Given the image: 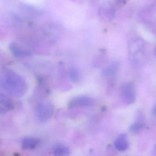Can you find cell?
Masks as SVG:
<instances>
[{
  "mask_svg": "<svg viewBox=\"0 0 156 156\" xmlns=\"http://www.w3.org/2000/svg\"><path fill=\"white\" fill-rule=\"evenodd\" d=\"M1 85L8 93L15 97L23 96L27 90L24 79L12 70H5L1 75Z\"/></svg>",
  "mask_w": 156,
  "mask_h": 156,
  "instance_id": "6da1fadb",
  "label": "cell"
},
{
  "mask_svg": "<svg viewBox=\"0 0 156 156\" xmlns=\"http://www.w3.org/2000/svg\"><path fill=\"white\" fill-rule=\"evenodd\" d=\"M54 107L48 102H43L37 105L34 109V114L38 121L42 123L48 122L53 117Z\"/></svg>",
  "mask_w": 156,
  "mask_h": 156,
  "instance_id": "7a4b0ae2",
  "label": "cell"
},
{
  "mask_svg": "<svg viewBox=\"0 0 156 156\" xmlns=\"http://www.w3.org/2000/svg\"><path fill=\"white\" fill-rule=\"evenodd\" d=\"M121 94L123 100L125 103L132 104L135 101V89L132 83H128L123 85L121 89Z\"/></svg>",
  "mask_w": 156,
  "mask_h": 156,
  "instance_id": "3957f363",
  "label": "cell"
},
{
  "mask_svg": "<svg viewBox=\"0 0 156 156\" xmlns=\"http://www.w3.org/2000/svg\"><path fill=\"white\" fill-rule=\"evenodd\" d=\"M92 98L86 95H80L72 98L69 103L70 108L89 107L93 104Z\"/></svg>",
  "mask_w": 156,
  "mask_h": 156,
  "instance_id": "277c9868",
  "label": "cell"
},
{
  "mask_svg": "<svg viewBox=\"0 0 156 156\" xmlns=\"http://www.w3.org/2000/svg\"><path fill=\"white\" fill-rule=\"evenodd\" d=\"M13 101L5 94H1L0 95V113L4 114L12 110L13 108Z\"/></svg>",
  "mask_w": 156,
  "mask_h": 156,
  "instance_id": "5b68a950",
  "label": "cell"
},
{
  "mask_svg": "<svg viewBox=\"0 0 156 156\" xmlns=\"http://www.w3.org/2000/svg\"><path fill=\"white\" fill-rule=\"evenodd\" d=\"M39 143L40 140L38 138L27 136L22 140L21 146L24 150H33L37 147Z\"/></svg>",
  "mask_w": 156,
  "mask_h": 156,
  "instance_id": "8992f818",
  "label": "cell"
},
{
  "mask_svg": "<svg viewBox=\"0 0 156 156\" xmlns=\"http://www.w3.org/2000/svg\"><path fill=\"white\" fill-rule=\"evenodd\" d=\"M10 49L14 55L17 57H24L29 56L31 55V53L28 50L15 43L11 44Z\"/></svg>",
  "mask_w": 156,
  "mask_h": 156,
  "instance_id": "52a82bcc",
  "label": "cell"
},
{
  "mask_svg": "<svg viewBox=\"0 0 156 156\" xmlns=\"http://www.w3.org/2000/svg\"><path fill=\"white\" fill-rule=\"evenodd\" d=\"M114 147L119 151H124L127 150L129 147V143L125 134H122L118 136L114 142Z\"/></svg>",
  "mask_w": 156,
  "mask_h": 156,
  "instance_id": "ba28073f",
  "label": "cell"
},
{
  "mask_svg": "<svg viewBox=\"0 0 156 156\" xmlns=\"http://www.w3.org/2000/svg\"><path fill=\"white\" fill-rule=\"evenodd\" d=\"M145 126L146 123L143 115L140 114L135 122L130 126V130L133 133H138L143 129Z\"/></svg>",
  "mask_w": 156,
  "mask_h": 156,
  "instance_id": "9c48e42d",
  "label": "cell"
},
{
  "mask_svg": "<svg viewBox=\"0 0 156 156\" xmlns=\"http://www.w3.org/2000/svg\"><path fill=\"white\" fill-rule=\"evenodd\" d=\"M53 154L54 156H69L70 151L67 147L58 145L53 148Z\"/></svg>",
  "mask_w": 156,
  "mask_h": 156,
  "instance_id": "30bf717a",
  "label": "cell"
},
{
  "mask_svg": "<svg viewBox=\"0 0 156 156\" xmlns=\"http://www.w3.org/2000/svg\"><path fill=\"white\" fill-rule=\"evenodd\" d=\"M117 67L118 66L116 64L111 65L110 66L108 67L103 70V73L105 75H107V76H111V75H113L116 71V69L118 68Z\"/></svg>",
  "mask_w": 156,
  "mask_h": 156,
  "instance_id": "8fae6325",
  "label": "cell"
},
{
  "mask_svg": "<svg viewBox=\"0 0 156 156\" xmlns=\"http://www.w3.org/2000/svg\"><path fill=\"white\" fill-rule=\"evenodd\" d=\"M69 76L71 79L74 81H77L79 79V74L76 68H72L69 71Z\"/></svg>",
  "mask_w": 156,
  "mask_h": 156,
  "instance_id": "7c38bea8",
  "label": "cell"
},
{
  "mask_svg": "<svg viewBox=\"0 0 156 156\" xmlns=\"http://www.w3.org/2000/svg\"><path fill=\"white\" fill-rule=\"evenodd\" d=\"M152 153H153V156H156V144L155 145L154 148H153Z\"/></svg>",
  "mask_w": 156,
  "mask_h": 156,
  "instance_id": "4fadbf2b",
  "label": "cell"
},
{
  "mask_svg": "<svg viewBox=\"0 0 156 156\" xmlns=\"http://www.w3.org/2000/svg\"><path fill=\"white\" fill-rule=\"evenodd\" d=\"M153 112L154 115L156 116V105L154 107V109H153Z\"/></svg>",
  "mask_w": 156,
  "mask_h": 156,
  "instance_id": "5bb4252c",
  "label": "cell"
},
{
  "mask_svg": "<svg viewBox=\"0 0 156 156\" xmlns=\"http://www.w3.org/2000/svg\"><path fill=\"white\" fill-rule=\"evenodd\" d=\"M118 1H120V2H123V1H125V0H117Z\"/></svg>",
  "mask_w": 156,
  "mask_h": 156,
  "instance_id": "9a60e30c",
  "label": "cell"
},
{
  "mask_svg": "<svg viewBox=\"0 0 156 156\" xmlns=\"http://www.w3.org/2000/svg\"><path fill=\"white\" fill-rule=\"evenodd\" d=\"M155 53H156V48H155Z\"/></svg>",
  "mask_w": 156,
  "mask_h": 156,
  "instance_id": "2e32d148",
  "label": "cell"
}]
</instances>
